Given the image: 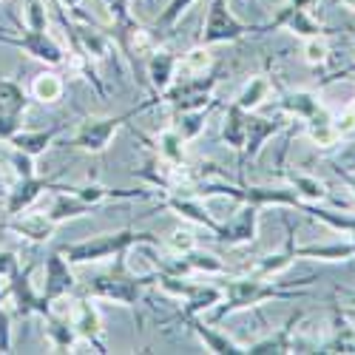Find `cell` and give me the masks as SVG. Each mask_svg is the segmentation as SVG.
Here are the masks:
<instances>
[{
  "label": "cell",
  "instance_id": "1",
  "mask_svg": "<svg viewBox=\"0 0 355 355\" xmlns=\"http://www.w3.org/2000/svg\"><path fill=\"white\" fill-rule=\"evenodd\" d=\"M225 295L222 302L216 304V313H214V324H219L222 318L239 313V310H248V307H256L261 302H299L307 295V290H299V287H279V282H268L261 276H242V279H230L222 284Z\"/></svg>",
  "mask_w": 355,
  "mask_h": 355
},
{
  "label": "cell",
  "instance_id": "2",
  "mask_svg": "<svg viewBox=\"0 0 355 355\" xmlns=\"http://www.w3.org/2000/svg\"><path fill=\"white\" fill-rule=\"evenodd\" d=\"M137 245H162V239L157 233H139L134 227H125L116 233L92 236V239H83V242H69L60 248V253L66 256L69 264H88V261L114 259L116 253H128Z\"/></svg>",
  "mask_w": 355,
  "mask_h": 355
},
{
  "label": "cell",
  "instance_id": "3",
  "mask_svg": "<svg viewBox=\"0 0 355 355\" xmlns=\"http://www.w3.org/2000/svg\"><path fill=\"white\" fill-rule=\"evenodd\" d=\"M114 259H116L114 268L108 273H103V276H94L92 282L85 284V293L92 295V299H103V302H116V304L134 307L142 299V290L151 282H157V273L154 276L128 273L125 253H116Z\"/></svg>",
  "mask_w": 355,
  "mask_h": 355
},
{
  "label": "cell",
  "instance_id": "4",
  "mask_svg": "<svg viewBox=\"0 0 355 355\" xmlns=\"http://www.w3.org/2000/svg\"><path fill=\"white\" fill-rule=\"evenodd\" d=\"M15 49H23L26 54H32L35 60L46 66H60L66 63V51L49 35V15H46V0H28L26 9V26L23 35L15 37Z\"/></svg>",
  "mask_w": 355,
  "mask_h": 355
},
{
  "label": "cell",
  "instance_id": "5",
  "mask_svg": "<svg viewBox=\"0 0 355 355\" xmlns=\"http://www.w3.org/2000/svg\"><path fill=\"white\" fill-rule=\"evenodd\" d=\"M157 103H159V97L154 94L151 100L139 103L137 108H131V111H125V114H116V116H97V120H85V123H80L77 134L71 137V145H74V148H80V151H88V154H103L105 148L111 145V139L116 137V131H120L128 120H134V116H137L139 111H148V108L157 105Z\"/></svg>",
  "mask_w": 355,
  "mask_h": 355
},
{
  "label": "cell",
  "instance_id": "6",
  "mask_svg": "<svg viewBox=\"0 0 355 355\" xmlns=\"http://www.w3.org/2000/svg\"><path fill=\"white\" fill-rule=\"evenodd\" d=\"M219 77L214 71H205V74H180L171 85L168 92L159 94V103H168L176 111H193V108H205L214 103V88H216Z\"/></svg>",
  "mask_w": 355,
  "mask_h": 355
},
{
  "label": "cell",
  "instance_id": "7",
  "mask_svg": "<svg viewBox=\"0 0 355 355\" xmlns=\"http://www.w3.org/2000/svg\"><path fill=\"white\" fill-rule=\"evenodd\" d=\"M250 32H261V26H248L227 9V0H211L208 3V17L202 23L199 46H216V43H233L242 40Z\"/></svg>",
  "mask_w": 355,
  "mask_h": 355
},
{
  "label": "cell",
  "instance_id": "8",
  "mask_svg": "<svg viewBox=\"0 0 355 355\" xmlns=\"http://www.w3.org/2000/svg\"><path fill=\"white\" fill-rule=\"evenodd\" d=\"M157 284L162 290H168L171 295H180L185 302L180 318L185 315H202L205 310H214L222 302V284H191L185 282V276H168V273H157Z\"/></svg>",
  "mask_w": 355,
  "mask_h": 355
},
{
  "label": "cell",
  "instance_id": "9",
  "mask_svg": "<svg viewBox=\"0 0 355 355\" xmlns=\"http://www.w3.org/2000/svg\"><path fill=\"white\" fill-rule=\"evenodd\" d=\"M32 268H35V264H26V268L20 264L17 273L9 279L6 295L15 302L17 315H23V318H28V315H40V318H46V315L51 313V304L43 299V293L35 290V284H32Z\"/></svg>",
  "mask_w": 355,
  "mask_h": 355
},
{
  "label": "cell",
  "instance_id": "10",
  "mask_svg": "<svg viewBox=\"0 0 355 355\" xmlns=\"http://www.w3.org/2000/svg\"><path fill=\"white\" fill-rule=\"evenodd\" d=\"M43 191H71V185H57L54 180H49V176H20L17 185L6 193V214L9 216H20L26 214V208L32 205Z\"/></svg>",
  "mask_w": 355,
  "mask_h": 355
},
{
  "label": "cell",
  "instance_id": "11",
  "mask_svg": "<svg viewBox=\"0 0 355 355\" xmlns=\"http://www.w3.org/2000/svg\"><path fill=\"white\" fill-rule=\"evenodd\" d=\"M43 270H46L43 299H46L49 304L60 302V299H66L69 293H74L77 279H74V273H71V264L66 261V256H63L60 250H54V253H49V256H46Z\"/></svg>",
  "mask_w": 355,
  "mask_h": 355
},
{
  "label": "cell",
  "instance_id": "12",
  "mask_svg": "<svg viewBox=\"0 0 355 355\" xmlns=\"http://www.w3.org/2000/svg\"><path fill=\"white\" fill-rule=\"evenodd\" d=\"M264 28H290L293 35H299L304 40L307 37H324V35H330L327 26L318 23L310 9H299V6H290V3H284L279 9V15L268 26H264Z\"/></svg>",
  "mask_w": 355,
  "mask_h": 355
},
{
  "label": "cell",
  "instance_id": "13",
  "mask_svg": "<svg viewBox=\"0 0 355 355\" xmlns=\"http://www.w3.org/2000/svg\"><path fill=\"white\" fill-rule=\"evenodd\" d=\"M71 324L77 338L88 341L97 352H108L105 341H103V321H100V310L88 302V299H77L71 307Z\"/></svg>",
  "mask_w": 355,
  "mask_h": 355
},
{
  "label": "cell",
  "instance_id": "14",
  "mask_svg": "<svg viewBox=\"0 0 355 355\" xmlns=\"http://www.w3.org/2000/svg\"><path fill=\"white\" fill-rule=\"evenodd\" d=\"M145 71H148V83H151V92L159 97L168 92V85L180 74V57L171 54L168 49H151L145 60Z\"/></svg>",
  "mask_w": 355,
  "mask_h": 355
},
{
  "label": "cell",
  "instance_id": "15",
  "mask_svg": "<svg viewBox=\"0 0 355 355\" xmlns=\"http://www.w3.org/2000/svg\"><path fill=\"white\" fill-rule=\"evenodd\" d=\"M256 227H259V208L250 202H245V208L230 222H222V230H219L216 239L222 245H245V242L256 239Z\"/></svg>",
  "mask_w": 355,
  "mask_h": 355
},
{
  "label": "cell",
  "instance_id": "16",
  "mask_svg": "<svg viewBox=\"0 0 355 355\" xmlns=\"http://www.w3.org/2000/svg\"><path fill=\"white\" fill-rule=\"evenodd\" d=\"M182 324H188V327L199 336V341L205 344V349H211L216 355H248V347L236 344L233 338H227L225 333H219L214 324H208V321L199 318V315H185Z\"/></svg>",
  "mask_w": 355,
  "mask_h": 355
},
{
  "label": "cell",
  "instance_id": "17",
  "mask_svg": "<svg viewBox=\"0 0 355 355\" xmlns=\"http://www.w3.org/2000/svg\"><path fill=\"white\" fill-rule=\"evenodd\" d=\"M284 128V123H279V120H264V116H256L253 111H248V116H245V159H256L259 154H261V148H264V142H268L270 137H276L279 131Z\"/></svg>",
  "mask_w": 355,
  "mask_h": 355
},
{
  "label": "cell",
  "instance_id": "18",
  "mask_svg": "<svg viewBox=\"0 0 355 355\" xmlns=\"http://www.w3.org/2000/svg\"><path fill=\"white\" fill-rule=\"evenodd\" d=\"M3 230H12V233H17L20 239H28V242H49L51 236H54V230H57V225L49 219V214H28V216H12L9 222H3L0 225Z\"/></svg>",
  "mask_w": 355,
  "mask_h": 355
},
{
  "label": "cell",
  "instance_id": "19",
  "mask_svg": "<svg viewBox=\"0 0 355 355\" xmlns=\"http://www.w3.org/2000/svg\"><path fill=\"white\" fill-rule=\"evenodd\" d=\"M279 108L290 116H299L302 123H313V120H324V116H330L327 108L321 105L318 94L313 92H287L282 100H279Z\"/></svg>",
  "mask_w": 355,
  "mask_h": 355
},
{
  "label": "cell",
  "instance_id": "20",
  "mask_svg": "<svg viewBox=\"0 0 355 355\" xmlns=\"http://www.w3.org/2000/svg\"><path fill=\"white\" fill-rule=\"evenodd\" d=\"M63 128H66V125H54V128H43V131H28V128H20V131L9 139V145L15 148V151H23L26 157L37 159L40 154H46V151H49V145L63 134Z\"/></svg>",
  "mask_w": 355,
  "mask_h": 355
},
{
  "label": "cell",
  "instance_id": "21",
  "mask_svg": "<svg viewBox=\"0 0 355 355\" xmlns=\"http://www.w3.org/2000/svg\"><path fill=\"white\" fill-rule=\"evenodd\" d=\"M302 315H304V313L299 310L295 315H290V321L284 324L279 333H273V336H268V338L250 344V347H248V355H284V352H293V330L299 327Z\"/></svg>",
  "mask_w": 355,
  "mask_h": 355
},
{
  "label": "cell",
  "instance_id": "22",
  "mask_svg": "<svg viewBox=\"0 0 355 355\" xmlns=\"http://www.w3.org/2000/svg\"><path fill=\"white\" fill-rule=\"evenodd\" d=\"M321 352H327V355H355V327L347 321V313L336 310V315H333V336L324 341Z\"/></svg>",
  "mask_w": 355,
  "mask_h": 355
},
{
  "label": "cell",
  "instance_id": "23",
  "mask_svg": "<svg viewBox=\"0 0 355 355\" xmlns=\"http://www.w3.org/2000/svg\"><path fill=\"white\" fill-rule=\"evenodd\" d=\"M287 233H290V239H287V245H284V250L282 253H273V256H264V259H259L256 264H253V276H261V279H273V276H279V273H284L290 264H293V259H299L295 256V242H293V225L287 222Z\"/></svg>",
  "mask_w": 355,
  "mask_h": 355
},
{
  "label": "cell",
  "instance_id": "24",
  "mask_svg": "<svg viewBox=\"0 0 355 355\" xmlns=\"http://www.w3.org/2000/svg\"><path fill=\"white\" fill-rule=\"evenodd\" d=\"M282 176L290 182V188L299 193L302 202H327L330 199V191L321 180L310 173H302V171H282Z\"/></svg>",
  "mask_w": 355,
  "mask_h": 355
},
{
  "label": "cell",
  "instance_id": "25",
  "mask_svg": "<svg viewBox=\"0 0 355 355\" xmlns=\"http://www.w3.org/2000/svg\"><path fill=\"white\" fill-rule=\"evenodd\" d=\"M151 145H154V151H157L159 159H165V162L173 165V168H185V139L176 134L173 125L165 128V131L157 137V142H151Z\"/></svg>",
  "mask_w": 355,
  "mask_h": 355
},
{
  "label": "cell",
  "instance_id": "26",
  "mask_svg": "<svg viewBox=\"0 0 355 355\" xmlns=\"http://www.w3.org/2000/svg\"><path fill=\"white\" fill-rule=\"evenodd\" d=\"M28 108V94L15 80H0V114L12 116V120H23Z\"/></svg>",
  "mask_w": 355,
  "mask_h": 355
},
{
  "label": "cell",
  "instance_id": "27",
  "mask_svg": "<svg viewBox=\"0 0 355 355\" xmlns=\"http://www.w3.org/2000/svg\"><path fill=\"white\" fill-rule=\"evenodd\" d=\"M245 116H248V111L239 108L236 103H230L227 111H225L222 139H225L227 148H233V151H242V148H245Z\"/></svg>",
  "mask_w": 355,
  "mask_h": 355
},
{
  "label": "cell",
  "instance_id": "28",
  "mask_svg": "<svg viewBox=\"0 0 355 355\" xmlns=\"http://www.w3.org/2000/svg\"><path fill=\"white\" fill-rule=\"evenodd\" d=\"M270 92H273V85H270V77L268 74H256V77H250V83L242 88L239 94H236V105L239 108H245V111H253V108H259L264 100L270 97Z\"/></svg>",
  "mask_w": 355,
  "mask_h": 355
},
{
  "label": "cell",
  "instance_id": "29",
  "mask_svg": "<svg viewBox=\"0 0 355 355\" xmlns=\"http://www.w3.org/2000/svg\"><path fill=\"white\" fill-rule=\"evenodd\" d=\"M211 108H214V103L205 105V108H193V111H176V123H173L176 134H180L185 142H188V139H196V137L202 134V128L208 125Z\"/></svg>",
  "mask_w": 355,
  "mask_h": 355
},
{
  "label": "cell",
  "instance_id": "30",
  "mask_svg": "<svg viewBox=\"0 0 355 355\" xmlns=\"http://www.w3.org/2000/svg\"><path fill=\"white\" fill-rule=\"evenodd\" d=\"M46 336H49V341L57 349H71V344L77 341L71 315H54V313H49L46 315Z\"/></svg>",
  "mask_w": 355,
  "mask_h": 355
},
{
  "label": "cell",
  "instance_id": "31",
  "mask_svg": "<svg viewBox=\"0 0 355 355\" xmlns=\"http://www.w3.org/2000/svg\"><path fill=\"white\" fill-rule=\"evenodd\" d=\"M299 211L304 214H313L315 219H321L324 225H330L333 230H341V233H355V216L349 214H336V211H327V208H318L313 202H302Z\"/></svg>",
  "mask_w": 355,
  "mask_h": 355
},
{
  "label": "cell",
  "instance_id": "32",
  "mask_svg": "<svg viewBox=\"0 0 355 355\" xmlns=\"http://www.w3.org/2000/svg\"><path fill=\"white\" fill-rule=\"evenodd\" d=\"M63 92H66L63 80L57 77V74H51V71L37 74L35 83H32V97L40 100V103H57V100L63 97Z\"/></svg>",
  "mask_w": 355,
  "mask_h": 355
},
{
  "label": "cell",
  "instance_id": "33",
  "mask_svg": "<svg viewBox=\"0 0 355 355\" xmlns=\"http://www.w3.org/2000/svg\"><path fill=\"white\" fill-rule=\"evenodd\" d=\"M299 259H330V261H341V259H352L355 248L352 242L347 245H307V248H295Z\"/></svg>",
  "mask_w": 355,
  "mask_h": 355
},
{
  "label": "cell",
  "instance_id": "34",
  "mask_svg": "<svg viewBox=\"0 0 355 355\" xmlns=\"http://www.w3.org/2000/svg\"><path fill=\"white\" fill-rule=\"evenodd\" d=\"M214 69V57L208 51V46H193L188 54L180 57V74H205Z\"/></svg>",
  "mask_w": 355,
  "mask_h": 355
},
{
  "label": "cell",
  "instance_id": "35",
  "mask_svg": "<svg viewBox=\"0 0 355 355\" xmlns=\"http://www.w3.org/2000/svg\"><path fill=\"white\" fill-rule=\"evenodd\" d=\"M191 3H196V0H171L168 9L157 17L154 28H157V32H168V28H173V26H176V20H180V17L191 9Z\"/></svg>",
  "mask_w": 355,
  "mask_h": 355
},
{
  "label": "cell",
  "instance_id": "36",
  "mask_svg": "<svg viewBox=\"0 0 355 355\" xmlns=\"http://www.w3.org/2000/svg\"><path fill=\"white\" fill-rule=\"evenodd\" d=\"M327 57H330V49H327V43H324V37H307V43H304V60L310 66H324V63H327Z\"/></svg>",
  "mask_w": 355,
  "mask_h": 355
},
{
  "label": "cell",
  "instance_id": "37",
  "mask_svg": "<svg viewBox=\"0 0 355 355\" xmlns=\"http://www.w3.org/2000/svg\"><path fill=\"white\" fill-rule=\"evenodd\" d=\"M6 290H0V352H9L12 349V315L6 310Z\"/></svg>",
  "mask_w": 355,
  "mask_h": 355
},
{
  "label": "cell",
  "instance_id": "38",
  "mask_svg": "<svg viewBox=\"0 0 355 355\" xmlns=\"http://www.w3.org/2000/svg\"><path fill=\"white\" fill-rule=\"evenodd\" d=\"M168 248H171L173 253H188V250L196 248V242H193V236H191L188 230H176V233H171Z\"/></svg>",
  "mask_w": 355,
  "mask_h": 355
},
{
  "label": "cell",
  "instance_id": "39",
  "mask_svg": "<svg viewBox=\"0 0 355 355\" xmlns=\"http://www.w3.org/2000/svg\"><path fill=\"white\" fill-rule=\"evenodd\" d=\"M17 268H20L17 253H15V250H0V279L9 282V279L17 273Z\"/></svg>",
  "mask_w": 355,
  "mask_h": 355
},
{
  "label": "cell",
  "instance_id": "40",
  "mask_svg": "<svg viewBox=\"0 0 355 355\" xmlns=\"http://www.w3.org/2000/svg\"><path fill=\"white\" fill-rule=\"evenodd\" d=\"M333 128H336V137H338V139L352 137V134H355V111H347V114L336 116V120H333Z\"/></svg>",
  "mask_w": 355,
  "mask_h": 355
},
{
  "label": "cell",
  "instance_id": "41",
  "mask_svg": "<svg viewBox=\"0 0 355 355\" xmlns=\"http://www.w3.org/2000/svg\"><path fill=\"white\" fill-rule=\"evenodd\" d=\"M12 165H15L17 176H35V173H37V171H35V159L26 157L23 151H15V154H12Z\"/></svg>",
  "mask_w": 355,
  "mask_h": 355
},
{
  "label": "cell",
  "instance_id": "42",
  "mask_svg": "<svg viewBox=\"0 0 355 355\" xmlns=\"http://www.w3.org/2000/svg\"><path fill=\"white\" fill-rule=\"evenodd\" d=\"M287 3H290V6H299V9H310V12H313V9L318 6V0H287Z\"/></svg>",
  "mask_w": 355,
  "mask_h": 355
},
{
  "label": "cell",
  "instance_id": "43",
  "mask_svg": "<svg viewBox=\"0 0 355 355\" xmlns=\"http://www.w3.org/2000/svg\"><path fill=\"white\" fill-rule=\"evenodd\" d=\"M336 171H338V176H341V180L347 182V188L352 191V196H355V176H352V173H347V171H341V168H336Z\"/></svg>",
  "mask_w": 355,
  "mask_h": 355
},
{
  "label": "cell",
  "instance_id": "44",
  "mask_svg": "<svg viewBox=\"0 0 355 355\" xmlns=\"http://www.w3.org/2000/svg\"><path fill=\"white\" fill-rule=\"evenodd\" d=\"M0 43H6V46H15V37L6 35V32H0Z\"/></svg>",
  "mask_w": 355,
  "mask_h": 355
},
{
  "label": "cell",
  "instance_id": "45",
  "mask_svg": "<svg viewBox=\"0 0 355 355\" xmlns=\"http://www.w3.org/2000/svg\"><path fill=\"white\" fill-rule=\"evenodd\" d=\"M338 3H341L344 9H349V12H355V0H338Z\"/></svg>",
  "mask_w": 355,
  "mask_h": 355
},
{
  "label": "cell",
  "instance_id": "46",
  "mask_svg": "<svg viewBox=\"0 0 355 355\" xmlns=\"http://www.w3.org/2000/svg\"><path fill=\"white\" fill-rule=\"evenodd\" d=\"M0 193H3V176H0Z\"/></svg>",
  "mask_w": 355,
  "mask_h": 355
},
{
  "label": "cell",
  "instance_id": "47",
  "mask_svg": "<svg viewBox=\"0 0 355 355\" xmlns=\"http://www.w3.org/2000/svg\"><path fill=\"white\" fill-rule=\"evenodd\" d=\"M349 236H352V248H355V233H349Z\"/></svg>",
  "mask_w": 355,
  "mask_h": 355
},
{
  "label": "cell",
  "instance_id": "48",
  "mask_svg": "<svg viewBox=\"0 0 355 355\" xmlns=\"http://www.w3.org/2000/svg\"><path fill=\"white\" fill-rule=\"evenodd\" d=\"M347 313H349V315H355V307H352V310H347Z\"/></svg>",
  "mask_w": 355,
  "mask_h": 355
},
{
  "label": "cell",
  "instance_id": "49",
  "mask_svg": "<svg viewBox=\"0 0 355 355\" xmlns=\"http://www.w3.org/2000/svg\"><path fill=\"white\" fill-rule=\"evenodd\" d=\"M352 40H355V35H352Z\"/></svg>",
  "mask_w": 355,
  "mask_h": 355
}]
</instances>
